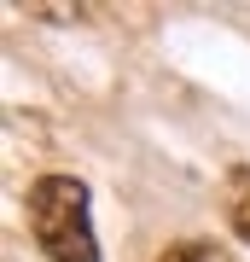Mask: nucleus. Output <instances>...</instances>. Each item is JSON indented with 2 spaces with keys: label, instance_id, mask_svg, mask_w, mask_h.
Here are the masks:
<instances>
[{
  "label": "nucleus",
  "instance_id": "obj_1",
  "mask_svg": "<svg viewBox=\"0 0 250 262\" xmlns=\"http://www.w3.org/2000/svg\"><path fill=\"white\" fill-rule=\"evenodd\" d=\"M29 233L53 262H99V239L87 222V187L76 175H41L29 187Z\"/></svg>",
  "mask_w": 250,
  "mask_h": 262
},
{
  "label": "nucleus",
  "instance_id": "obj_2",
  "mask_svg": "<svg viewBox=\"0 0 250 262\" xmlns=\"http://www.w3.org/2000/svg\"><path fill=\"white\" fill-rule=\"evenodd\" d=\"M221 210H227L233 233H239V239L250 245V163L227 169V181H221Z\"/></svg>",
  "mask_w": 250,
  "mask_h": 262
},
{
  "label": "nucleus",
  "instance_id": "obj_3",
  "mask_svg": "<svg viewBox=\"0 0 250 262\" xmlns=\"http://www.w3.org/2000/svg\"><path fill=\"white\" fill-rule=\"evenodd\" d=\"M157 262H227V256L215 251V245H198V239H192V245H175V251H163Z\"/></svg>",
  "mask_w": 250,
  "mask_h": 262
}]
</instances>
